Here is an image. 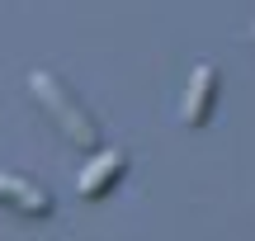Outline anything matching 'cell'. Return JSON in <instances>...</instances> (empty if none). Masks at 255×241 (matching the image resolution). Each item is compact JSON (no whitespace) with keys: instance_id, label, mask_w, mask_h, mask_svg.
I'll list each match as a JSON object with an SVG mask.
<instances>
[{"instance_id":"cell-1","label":"cell","mask_w":255,"mask_h":241,"mask_svg":"<svg viewBox=\"0 0 255 241\" xmlns=\"http://www.w3.org/2000/svg\"><path fill=\"white\" fill-rule=\"evenodd\" d=\"M28 95L38 100V109L57 123V132H62L76 151H100V137H104V132H100V119L85 109V100L57 71H43V66L28 71Z\"/></svg>"},{"instance_id":"cell-2","label":"cell","mask_w":255,"mask_h":241,"mask_svg":"<svg viewBox=\"0 0 255 241\" xmlns=\"http://www.w3.org/2000/svg\"><path fill=\"white\" fill-rule=\"evenodd\" d=\"M218 95H222V76L213 62H199L189 71V85H184V100H180V123L184 128H208L213 109H218Z\"/></svg>"},{"instance_id":"cell-3","label":"cell","mask_w":255,"mask_h":241,"mask_svg":"<svg viewBox=\"0 0 255 241\" xmlns=\"http://www.w3.org/2000/svg\"><path fill=\"white\" fill-rule=\"evenodd\" d=\"M0 208H9V213L19 218H33V223H43V218H52V194H47L38 180L28 175H14V170H0Z\"/></svg>"},{"instance_id":"cell-4","label":"cell","mask_w":255,"mask_h":241,"mask_svg":"<svg viewBox=\"0 0 255 241\" xmlns=\"http://www.w3.org/2000/svg\"><path fill=\"white\" fill-rule=\"evenodd\" d=\"M123 175H128V156L123 151H90L76 189H81V199H109Z\"/></svg>"},{"instance_id":"cell-5","label":"cell","mask_w":255,"mask_h":241,"mask_svg":"<svg viewBox=\"0 0 255 241\" xmlns=\"http://www.w3.org/2000/svg\"><path fill=\"white\" fill-rule=\"evenodd\" d=\"M251 38H255V24H251Z\"/></svg>"}]
</instances>
